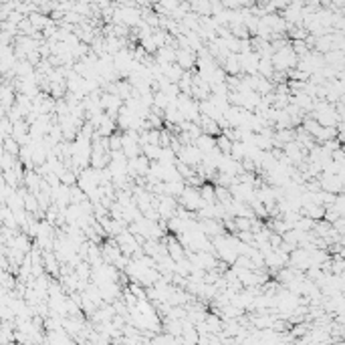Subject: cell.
<instances>
[{
    "label": "cell",
    "mask_w": 345,
    "mask_h": 345,
    "mask_svg": "<svg viewBox=\"0 0 345 345\" xmlns=\"http://www.w3.org/2000/svg\"><path fill=\"white\" fill-rule=\"evenodd\" d=\"M273 63H275V69H277V71H291V69H295V67H297V63H299V55L295 53L293 44H287V46H283V48L275 51V55H273Z\"/></svg>",
    "instance_id": "1"
},
{
    "label": "cell",
    "mask_w": 345,
    "mask_h": 345,
    "mask_svg": "<svg viewBox=\"0 0 345 345\" xmlns=\"http://www.w3.org/2000/svg\"><path fill=\"white\" fill-rule=\"evenodd\" d=\"M178 202H180V206H184V208H188L192 212H198L204 206L200 188L198 186H190V184H186V190L182 192V196L178 198Z\"/></svg>",
    "instance_id": "2"
},
{
    "label": "cell",
    "mask_w": 345,
    "mask_h": 345,
    "mask_svg": "<svg viewBox=\"0 0 345 345\" xmlns=\"http://www.w3.org/2000/svg\"><path fill=\"white\" fill-rule=\"evenodd\" d=\"M178 160L184 162V164H188V166L198 168V166L202 164V160H204V154L200 152V147H198L196 143H188V145H184V147L178 152Z\"/></svg>",
    "instance_id": "3"
},
{
    "label": "cell",
    "mask_w": 345,
    "mask_h": 345,
    "mask_svg": "<svg viewBox=\"0 0 345 345\" xmlns=\"http://www.w3.org/2000/svg\"><path fill=\"white\" fill-rule=\"evenodd\" d=\"M238 57H240V65H242V73L244 75L259 73L260 55L257 51H244V53H238Z\"/></svg>",
    "instance_id": "4"
},
{
    "label": "cell",
    "mask_w": 345,
    "mask_h": 345,
    "mask_svg": "<svg viewBox=\"0 0 345 345\" xmlns=\"http://www.w3.org/2000/svg\"><path fill=\"white\" fill-rule=\"evenodd\" d=\"M176 63L184 69V71H194L198 69V53L190 51V48H178V55H176Z\"/></svg>",
    "instance_id": "5"
},
{
    "label": "cell",
    "mask_w": 345,
    "mask_h": 345,
    "mask_svg": "<svg viewBox=\"0 0 345 345\" xmlns=\"http://www.w3.org/2000/svg\"><path fill=\"white\" fill-rule=\"evenodd\" d=\"M222 67H224V71H226L228 75H242V65H240L238 53H230V55L226 57V61L222 63Z\"/></svg>",
    "instance_id": "6"
},
{
    "label": "cell",
    "mask_w": 345,
    "mask_h": 345,
    "mask_svg": "<svg viewBox=\"0 0 345 345\" xmlns=\"http://www.w3.org/2000/svg\"><path fill=\"white\" fill-rule=\"evenodd\" d=\"M198 147H200V152L206 156V154H210V152H214L216 147H218V141H216V135H208V133H202L196 141H194Z\"/></svg>",
    "instance_id": "7"
},
{
    "label": "cell",
    "mask_w": 345,
    "mask_h": 345,
    "mask_svg": "<svg viewBox=\"0 0 345 345\" xmlns=\"http://www.w3.org/2000/svg\"><path fill=\"white\" fill-rule=\"evenodd\" d=\"M198 124H200V128H202V133H208V135H220V133H222V128H220L218 119H212V117L202 115Z\"/></svg>",
    "instance_id": "8"
},
{
    "label": "cell",
    "mask_w": 345,
    "mask_h": 345,
    "mask_svg": "<svg viewBox=\"0 0 345 345\" xmlns=\"http://www.w3.org/2000/svg\"><path fill=\"white\" fill-rule=\"evenodd\" d=\"M200 194H202V200H204V204H216L218 202V198H216V184L212 182H204L202 186H200Z\"/></svg>",
    "instance_id": "9"
},
{
    "label": "cell",
    "mask_w": 345,
    "mask_h": 345,
    "mask_svg": "<svg viewBox=\"0 0 345 345\" xmlns=\"http://www.w3.org/2000/svg\"><path fill=\"white\" fill-rule=\"evenodd\" d=\"M162 69H164V75H166V77H168L172 83H180V79H182V75H184V69H182L178 63L164 65Z\"/></svg>",
    "instance_id": "10"
},
{
    "label": "cell",
    "mask_w": 345,
    "mask_h": 345,
    "mask_svg": "<svg viewBox=\"0 0 345 345\" xmlns=\"http://www.w3.org/2000/svg\"><path fill=\"white\" fill-rule=\"evenodd\" d=\"M216 141H218V150L222 152V154H230L232 152V145H234V141L222 131L220 135H216Z\"/></svg>",
    "instance_id": "11"
},
{
    "label": "cell",
    "mask_w": 345,
    "mask_h": 345,
    "mask_svg": "<svg viewBox=\"0 0 345 345\" xmlns=\"http://www.w3.org/2000/svg\"><path fill=\"white\" fill-rule=\"evenodd\" d=\"M20 150H22V145H20L12 135H4V152L12 154V156H18Z\"/></svg>",
    "instance_id": "12"
},
{
    "label": "cell",
    "mask_w": 345,
    "mask_h": 345,
    "mask_svg": "<svg viewBox=\"0 0 345 345\" xmlns=\"http://www.w3.org/2000/svg\"><path fill=\"white\" fill-rule=\"evenodd\" d=\"M162 145H158V143H145L143 145V154L152 160V162H158L160 160V156H162Z\"/></svg>",
    "instance_id": "13"
},
{
    "label": "cell",
    "mask_w": 345,
    "mask_h": 345,
    "mask_svg": "<svg viewBox=\"0 0 345 345\" xmlns=\"http://www.w3.org/2000/svg\"><path fill=\"white\" fill-rule=\"evenodd\" d=\"M109 147H111V152H117V150H124V137H121V133H113V135H109Z\"/></svg>",
    "instance_id": "14"
},
{
    "label": "cell",
    "mask_w": 345,
    "mask_h": 345,
    "mask_svg": "<svg viewBox=\"0 0 345 345\" xmlns=\"http://www.w3.org/2000/svg\"><path fill=\"white\" fill-rule=\"evenodd\" d=\"M307 329H309V327H307V323H299V325L295 327L293 335H295V337H299V335H303V333H307Z\"/></svg>",
    "instance_id": "15"
}]
</instances>
